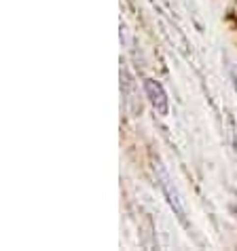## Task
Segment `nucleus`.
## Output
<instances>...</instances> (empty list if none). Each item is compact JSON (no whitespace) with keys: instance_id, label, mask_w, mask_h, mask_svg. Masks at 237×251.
I'll list each match as a JSON object with an SVG mask.
<instances>
[{"instance_id":"4","label":"nucleus","mask_w":237,"mask_h":251,"mask_svg":"<svg viewBox=\"0 0 237 251\" xmlns=\"http://www.w3.org/2000/svg\"><path fill=\"white\" fill-rule=\"evenodd\" d=\"M231 127H233V139H235V146H237V127H235L233 118H231Z\"/></svg>"},{"instance_id":"1","label":"nucleus","mask_w":237,"mask_h":251,"mask_svg":"<svg viewBox=\"0 0 237 251\" xmlns=\"http://www.w3.org/2000/svg\"><path fill=\"white\" fill-rule=\"evenodd\" d=\"M155 173H157V179H159V184H161V188H163L167 201H170V205H172V209H174V213L178 215V220L182 222L184 226H189V224H186V211H184L182 201H180V194H178V190H176V186L172 184V179H170V176H167L165 167L159 163V160H155Z\"/></svg>"},{"instance_id":"3","label":"nucleus","mask_w":237,"mask_h":251,"mask_svg":"<svg viewBox=\"0 0 237 251\" xmlns=\"http://www.w3.org/2000/svg\"><path fill=\"white\" fill-rule=\"evenodd\" d=\"M144 85H146V93H148V97H150L152 108L157 110V114L165 116L167 110H170V101H167V95L163 91V87L159 85L157 80H152V78H146Z\"/></svg>"},{"instance_id":"2","label":"nucleus","mask_w":237,"mask_h":251,"mask_svg":"<svg viewBox=\"0 0 237 251\" xmlns=\"http://www.w3.org/2000/svg\"><path fill=\"white\" fill-rule=\"evenodd\" d=\"M121 93L125 97V108L131 116H138L142 110V103H140V97H138V89H136V82L131 78V74L127 70H121Z\"/></svg>"}]
</instances>
